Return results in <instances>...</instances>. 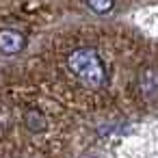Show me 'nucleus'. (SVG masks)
<instances>
[{
  "mask_svg": "<svg viewBox=\"0 0 158 158\" xmlns=\"http://www.w3.org/2000/svg\"><path fill=\"white\" fill-rule=\"evenodd\" d=\"M67 67L74 78L87 89H102L106 85V67L93 48H76L67 54Z\"/></svg>",
  "mask_w": 158,
  "mask_h": 158,
  "instance_id": "1",
  "label": "nucleus"
},
{
  "mask_svg": "<svg viewBox=\"0 0 158 158\" xmlns=\"http://www.w3.org/2000/svg\"><path fill=\"white\" fill-rule=\"evenodd\" d=\"M0 48L2 54H18L26 48V37L15 28H5L0 35Z\"/></svg>",
  "mask_w": 158,
  "mask_h": 158,
  "instance_id": "2",
  "label": "nucleus"
},
{
  "mask_svg": "<svg viewBox=\"0 0 158 158\" xmlns=\"http://www.w3.org/2000/svg\"><path fill=\"white\" fill-rule=\"evenodd\" d=\"M139 89L145 98H156L158 95V69L147 67L139 76Z\"/></svg>",
  "mask_w": 158,
  "mask_h": 158,
  "instance_id": "3",
  "label": "nucleus"
},
{
  "mask_svg": "<svg viewBox=\"0 0 158 158\" xmlns=\"http://www.w3.org/2000/svg\"><path fill=\"white\" fill-rule=\"evenodd\" d=\"M24 123H26V128L33 130V132H39V130L46 128V119H44V115H41L39 110H35V108H28V110L24 113Z\"/></svg>",
  "mask_w": 158,
  "mask_h": 158,
  "instance_id": "4",
  "label": "nucleus"
},
{
  "mask_svg": "<svg viewBox=\"0 0 158 158\" xmlns=\"http://www.w3.org/2000/svg\"><path fill=\"white\" fill-rule=\"evenodd\" d=\"M85 2H87V7H89L93 13H98V15H106V13H110L113 7H115V0H85Z\"/></svg>",
  "mask_w": 158,
  "mask_h": 158,
  "instance_id": "5",
  "label": "nucleus"
}]
</instances>
